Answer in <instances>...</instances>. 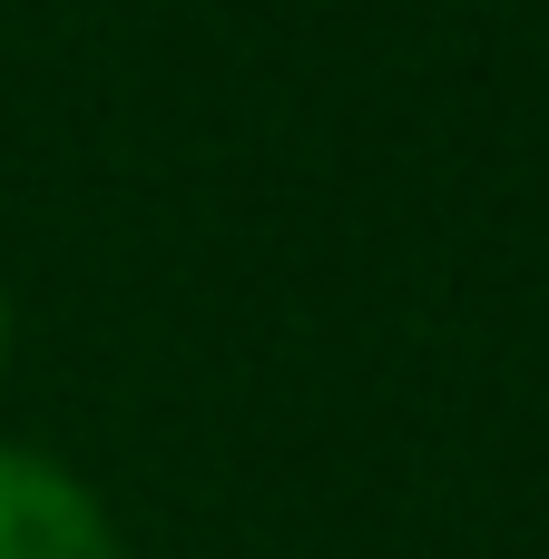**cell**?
Segmentation results:
<instances>
[{"label": "cell", "mask_w": 549, "mask_h": 559, "mask_svg": "<svg viewBox=\"0 0 549 559\" xmlns=\"http://www.w3.org/2000/svg\"><path fill=\"white\" fill-rule=\"evenodd\" d=\"M0 559H118V531L59 462L0 452Z\"/></svg>", "instance_id": "1"}, {"label": "cell", "mask_w": 549, "mask_h": 559, "mask_svg": "<svg viewBox=\"0 0 549 559\" xmlns=\"http://www.w3.org/2000/svg\"><path fill=\"white\" fill-rule=\"evenodd\" d=\"M0 364H10V305H0Z\"/></svg>", "instance_id": "2"}]
</instances>
